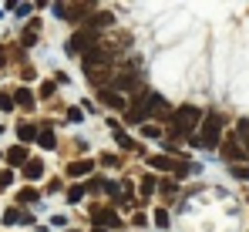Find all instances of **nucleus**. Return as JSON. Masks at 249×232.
I'll use <instances>...</instances> for the list:
<instances>
[{"label":"nucleus","instance_id":"obj_1","mask_svg":"<svg viewBox=\"0 0 249 232\" xmlns=\"http://www.w3.org/2000/svg\"><path fill=\"white\" fill-rule=\"evenodd\" d=\"M202 121V111L199 108H192V105H182V108H175L172 111V131L182 138V135H189L192 138V128Z\"/></svg>","mask_w":249,"mask_h":232},{"label":"nucleus","instance_id":"obj_2","mask_svg":"<svg viewBox=\"0 0 249 232\" xmlns=\"http://www.w3.org/2000/svg\"><path fill=\"white\" fill-rule=\"evenodd\" d=\"M219 138H222V118L215 115H206V121H202V131L192 138V145H202V148H215L219 145Z\"/></svg>","mask_w":249,"mask_h":232},{"label":"nucleus","instance_id":"obj_3","mask_svg":"<svg viewBox=\"0 0 249 232\" xmlns=\"http://www.w3.org/2000/svg\"><path fill=\"white\" fill-rule=\"evenodd\" d=\"M94 47H98V34L88 31V27L78 31L74 37L68 40V54H88V51H94Z\"/></svg>","mask_w":249,"mask_h":232},{"label":"nucleus","instance_id":"obj_4","mask_svg":"<svg viewBox=\"0 0 249 232\" xmlns=\"http://www.w3.org/2000/svg\"><path fill=\"white\" fill-rule=\"evenodd\" d=\"M148 165H152V168H162V172H175V175H185V172H189V165L178 161V158H172V155H152Z\"/></svg>","mask_w":249,"mask_h":232},{"label":"nucleus","instance_id":"obj_5","mask_svg":"<svg viewBox=\"0 0 249 232\" xmlns=\"http://www.w3.org/2000/svg\"><path fill=\"white\" fill-rule=\"evenodd\" d=\"M148 115H152V108H148V94H145L142 101L128 105V111H124V125H142Z\"/></svg>","mask_w":249,"mask_h":232},{"label":"nucleus","instance_id":"obj_6","mask_svg":"<svg viewBox=\"0 0 249 232\" xmlns=\"http://www.w3.org/2000/svg\"><path fill=\"white\" fill-rule=\"evenodd\" d=\"M91 219H94V226H101V229H118V226H122V219H118L111 209H91Z\"/></svg>","mask_w":249,"mask_h":232},{"label":"nucleus","instance_id":"obj_7","mask_svg":"<svg viewBox=\"0 0 249 232\" xmlns=\"http://www.w3.org/2000/svg\"><path fill=\"white\" fill-rule=\"evenodd\" d=\"M101 105H105V108H115V111H128L124 98L115 91V88H101Z\"/></svg>","mask_w":249,"mask_h":232},{"label":"nucleus","instance_id":"obj_8","mask_svg":"<svg viewBox=\"0 0 249 232\" xmlns=\"http://www.w3.org/2000/svg\"><path fill=\"white\" fill-rule=\"evenodd\" d=\"M37 135H41V128H37V125H27V121H24V125H17V138H20V142H37Z\"/></svg>","mask_w":249,"mask_h":232},{"label":"nucleus","instance_id":"obj_9","mask_svg":"<svg viewBox=\"0 0 249 232\" xmlns=\"http://www.w3.org/2000/svg\"><path fill=\"white\" fill-rule=\"evenodd\" d=\"M41 175H44V161H41V158H31V161L24 165V178L34 182V178H41Z\"/></svg>","mask_w":249,"mask_h":232},{"label":"nucleus","instance_id":"obj_10","mask_svg":"<svg viewBox=\"0 0 249 232\" xmlns=\"http://www.w3.org/2000/svg\"><path fill=\"white\" fill-rule=\"evenodd\" d=\"M91 168H94V161H88V158H84V161H71V165H68V175H71V178H81Z\"/></svg>","mask_w":249,"mask_h":232},{"label":"nucleus","instance_id":"obj_11","mask_svg":"<svg viewBox=\"0 0 249 232\" xmlns=\"http://www.w3.org/2000/svg\"><path fill=\"white\" fill-rule=\"evenodd\" d=\"M7 161H10V165H27V161H31V158H27V148H24V145H14V148L7 152Z\"/></svg>","mask_w":249,"mask_h":232},{"label":"nucleus","instance_id":"obj_12","mask_svg":"<svg viewBox=\"0 0 249 232\" xmlns=\"http://www.w3.org/2000/svg\"><path fill=\"white\" fill-rule=\"evenodd\" d=\"M3 222H7V226H17V222H31V215L20 212V209H7V212H3Z\"/></svg>","mask_w":249,"mask_h":232},{"label":"nucleus","instance_id":"obj_13","mask_svg":"<svg viewBox=\"0 0 249 232\" xmlns=\"http://www.w3.org/2000/svg\"><path fill=\"white\" fill-rule=\"evenodd\" d=\"M54 142H57V138H54V128H51V125H44L41 135H37V145H41V148H54Z\"/></svg>","mask_w":249,"mask_h":232},{"label":"nucleus","instance_id":"obj_14","mask_svg":"<svg viewBox=\"0 0 249 232\" xmlns=\"http://www.w3.org/2000/svg\"><path fill=\"white\" fill-rule=\"evenodd\" d=\"M37 198H41V192H37V189H31V185L17 192V202H20V205H31V202H37Z\"/></svg>","mask_w":249,"mask_h":232},{"label":"nucleus","instance_id":"obj_15","mask_svg":"<svg viewBox=\"0 0 249 232\" xmlns=\"http://www.w3.org/2000/svg\"><path fill=\"white\" fill-rule=\"evenodd\" d=\"M14 101H17V105H20V108H34V94H31V91H27V88H20V91H17V94H14Z\"/></svg>","mask_w":249,"mask_h":232},{"label":"nucleus","instance_id":"obj_16","mask_svg":"<svg viewBox=\"0 0 249 232\" xmlns=\"http://www.w3.org/2000/svg\"><path fill=\"white\" fill-rule=\"evenodd\" d=\"M105 24H111V14H94V17L88 20V31H94V27H105Z\"/></svg>","mask_w":249,"mask_h":232},{"label":"nucleus","instance_id":"obj_17","mask_svg":"<svg viewBox=\"0 0 249 232\" xmlns=\"http://www.w3.org/2000/svg\"><path fill=\"white\" fill-rule=\"evenodd\" d=\"M222 155H226L229 161H239V158H243V155H246V152H243V148H239L236 142H229V145H226V152H222Z\"/></svg>","mask_w":249,"mask_h":232},{"label":"nucleus","instance_id":"obj_18","mask_svg":"<svg viewBox=\"0 0 249 232\" xmlns=\"http://www.w3.org/2000/svg\"><path fill=\"white\" fill-rule=\"evenodd\" d=\"M115 88H138V77L135 74H118L115 77Z\"/></svg>","mask_w":249,"mask_h":232},{"label":"nucleus","instance_id":"obj_19","mask_svg":"<svg viewBox=\"0 0 249 232\" xmlns=\"http://www.w3.org/2000/svg\"><path fill=\"white\" fill-rule=\"evenodd\" d=\"M236 138L249 145V118H243V121H239V128H236Z\"/></svg>","mask_w":249,"mask_h":232},{"label":"nucleus","instance_id":"obj_20","mask_svg":"<svg viewBox=\"0 0 249 232\" xmlns=\"http://www.w3.org/2000/svg\"><path fill=\"white\" fill-rule=\"evenodd\" d=\"M155 189H159V182H155L152 175H145V178H142V195H152Z\"/></svg>","mask_w":249,"mask_h":232},{"label":"nucleus","instance_id":"obj_21","mask_svg":"<svg viewBox=\"0 0 249 232\" xmlns=\"http://www.w3.org/2000/svg\"><path fill=\"white\" fill-rule=\"evenodd\" d=\"M14 105H17L14 94H3V91H0V111H14Z\"/></svg>","mask_w":249,"mask_h":232},{"label":"nucleus","instance_id":"obj_22","mask_svg":"<svg viewBox=\"0 0 249 232\" xmlns=\"http://www.w3.org/2000/svg\"><path fill=\"white\" fill-rule=\"evenodd\" d=\"M68 198H71V202H81L84 198V185H71V189H68Z\"/></svg>","mask_w":249,"mask_h":232},{"label":"nucleus","instance_id":"obj_23","mask_svg":"<svg viewBox=\"0 0 249 232\" xmlns=\"http://www.w3.org/2000/svg\"><path fill=\"white\" fill-rule=\"evenodd\" d=\"M232 175L246 182V178H249V165H232Z\"/></svg>","mask_w":249,"mask_h":232},{"label":"nucleus","instance_id":"obj_24","mask_svg":"<svg viewBox=\"0 0 249 232\" xmlns=\"http://www.w3.org/2000/svg\"><path fill=\"white\" fill-rule=\"evenodd\" d=\"M142 131H145V135H148V138H159V135H162V128H159V125H145V128H142Z\"/></svg>","mask_w":249,"mask_h":232},{"label":"nucleus","instance_id":"obj_25","mask_svg":"<svg viewBox=\"0 0 249 232\" xmlns=\"http://www.w3.org/2000/svg\"><path fill=\"white\" fill-rule=\"evenodd\" d=\"M155 222H159V226H168V212H165V209L155 212Z\"/></svg>","mask_w":249,"mask_h":232},{"label":"nucleus","instance_id":"obj_26","mask_svg":"<svg viewBox=\"0 0 249 232\" xmlns=\"http://www.w3.org/2000/svg\"><path fill=\"white\" fill-rule=\"evenodd\" d=\"M10 182H14V175H10V172H0V189H7Z\"/></svg>","mask_w":249,"mask_h":232},{"label":"nucleus","instance_id":"obj_27","mask_svg":"<svg viewBox=\"0 0 249 232\" xmlns=\"http://www.w3.org/2000/svg\"><path fill=\"white\" fill-rule=\"evenodd\" d=\"M51 94H54V84H51V81L41 84V98H51Z\"/></svg>","mask_w":249,"mask_h":232},{"label":"nucleus","instance_id":"obj_28","mask_svg":"<svg viewBox=\"0 0 249 232\" xmlns=\"http://www.w3.org/2000/svg\"><path fill=\"white\" fill-rule=\"evenodd\" d=\"M81 108H71V111H68V121H81Z\"/></svg>","mask_w":249,"mask_h":232},{"label":"nucleus","instance_id":"obj_29","mask_svg":"<svg viewBox=\"0 0 249 232\" xmlns=\"http://www.w3.org/2000/svg\"><path fill=\"white\" fill-rule=\"evenodd\" d=\"M91 232H111V229H101V226H94V229H91Z\"/></svg>","mask_w":249,"mask_h":232}]
</instances>
